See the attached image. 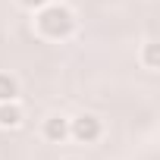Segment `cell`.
<instances>
[{"mask_svg":"<svg viewBox=\"0 0 160 160\" xmlns=\"http://www.w3.org/2000/svg\"><path fill=\"white\" fill-rule=\"evenodd\" d=\"M35 25H38V32L44 38L63 41V38H69L75 32V13L69 7H63V3H44L38 10V16H35Z\"/></svg>","mask_w":160,"mask_h":160,"instance_id":"obj_1","label":"cell"},{"mask_svg":"<svg viewBox=\"0 0 160 160\" xmlns=\"http://www.w3.org/2000/svg\"><path fill=\"white\" fill-rule=\"evenodd\" d=\"M69 135H72L78 144H94V141L104 135V126H101V119H98V116L82 113V116H75V119L69 122Z\"/></svg>","mask_w":160,"mask_h":160,"instance_id":"obj_2","label":"cell"},{"mask_svg":"<svg viewBox=\"0 0 160 160\" xmlns=\"http://www.w3.org/2000/svg\"><path fill=\"white\" fill-rule=\"evenodd\" d=\"M41 135L47 138V141H53V144H63L66 138H69V119L66 116H47L44 119V126H41Z\"/></svg>","mask_w":160,"mask_h":160,"instance_id":"obj_3","label":"cell"},{"mask_svg":"<svg viewBox=\"0 0 160 160\" xmlns=\"http://www.w3.org/2000/svg\"><path fill=\"white\" fill-rule=\"evenodd\" d=\"M22 119H25V113H22V107L16 101L0 104V129H16V126H22Z\"/></svg>","mask_w":160,"mask_h":160,"instance_id":"obj_4","label":"cell"},{"mask_svg":"<svg viewBox=\"0 0 160 160\" xmlns=\"http://www.w3.org/2000/svg\"><path fill=\"white\" fill-rule=\"evenodd\" d=\"M16 98H19V82H16V75L0 72V104H3V101H16Z\"/></svg>","mask_w":160,"mask_h":160,"instance_id":"obj_5","label":"cell"},{"mask_svg":"<svg viewBox=\"0 0 160 160\" xmlns=\"http://www.w3.org/2000/svg\"><path fill=\"white\" fill-rule=\"evenodd\" d=\"M141 63H144V69H157L160 66V53H157V41H148L144 47H141Z\"/></svg>","mask_w":160,"mask_h":160,"instance_id":"obj_6","label":"cell"},{"mask_svg":"<svg viewBox=\"0 0 160 160\" xmlns=\"http://www.w3.org/2000/svg\"><path fill=\"white\" fill-rule=\"evenodd\" d=\"M22 7H28V10H41L44 3H50V0H19Z\"/></svg>","mask_w":160,"mask_h":160,"instance_id":"obj_7","label":"cell"},{"mask_svg":"<svg viewBox=\"0 0 160 160\" xmlns=\"http://www.w3.org/2000/svg\"><path fill=\"white\" fill-rule=\"evenodd\" d=\"M69 160H75V157H69Z\"/></svg>","mask_w":160,"mask_h":160,"instance_id":"obj_8","label":"cell"}]
</instances>
